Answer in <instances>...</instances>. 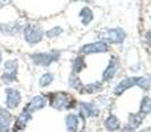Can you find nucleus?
<instances>
[{
    "instance_id": "obj_1",
    "label": "nucleus",
    "mask_w": 151,
    "mask_h": 132,
    "mask_svg": "<svg viewBox=\"0 0 151 132\" xmlns=\"http://www.w3.org/2000/svg\"><path fill=\"white\" fill-rule=\"evenodd\" d=\"M49 103L57 111H64V110L73 108L76 101L70 94L64 93V91H56V93L49 94Z\"/></svg>"
},
{
    "instance_id": "obj_2",
    "label": "nucleus",
    "mask_w": 151,
    "mask_h": 132,
    "mask_svg": "<svg viewBox=\"0 0 151 132\" xmlns=\"http://www.w3.org/2000/svg\"><path fill=\"white\" fill-rule=\"evenodd\" d=\"M61 53L57 50H52V52H42V53H33L31 54V60L33 61L35 65L48 67L53 62H57L60 60Z\"/></svg>"
},
{
    "instance_id": "obj_3",
    "label": "nucleus",
    "mask_w": 151,
    "mask_h": 132,
    "mask_svg": "<svg viewBox=\"0 0 151 132\" xmlns=\"http://www.w3.org/2000/svg\"><path fill=\"white\" fill-rule=\"evenodd\" d=\"M99 39L106 44H122L126 39V32L122 28H107L99 33Z\"/></svg>"
},
{
    "instance_id": "obj_4",
    "label": "nucleus",
    "mask_w": 151,
    "mask_h": 132,
    "mask_svg": "<svg viewBox=\"0 0 151 132\" xmlns=\"http://www.w3.org/2000/svg\"><path fill=\"white\" fill-rule=\"evenodd\" d=\"M23 33L25 41L32 45L39 44L42 40V36H44V31L39 24H27L23 29Z\"/></svg>"
},
{
    "instance_id": "obj_5",
    "label": "nucleus",
    "mask_w": 151,
    "mask_h": 132,
    "mask_svg": "<svg viewBox=\"0 0 151 132\" xmlns=\"http://www.w3.org/2000/svg\"><path fill=\"white\" fill-rule=\"evenodd\" d=\"M80 52L82 54H94V53H106L109 52V44H106L105 41H96L91 44L83 45L80 49Z\"/></svg>"
},
{
    "instance_id": "obj_6",
    "label": "nucleus",
    "mask_w": 151,
    "mask_h": 132,
    "mask_svg": "<svg viewBox=\"0 0 151 132\" xmlns=\"http://www.w3.org/2000/svg\"><path fill=\"white\" fill-rule=\"evenodd\" d=\"M21 102V94L16 88H5V104L9 110L19 107Z\"/></svg>"
},
{
    "instance_id": "obj_7",
    "label": "nucleus",
    "mask_w": 151,
    "mask_h": 132,
    "mask_svg": "<svg viewBox=\"0 0 151 132\" xmlns=\"http://www.w3.org/2000/svg\"><path fill=\"white\" fill-rule=\"evenodd\" d=\"M80 115L86 118H96L99 114V108L93 102H80Z\"/></svg>"
},
{
    "instance_id": "obj_8",
    "label": "nucleus",
    "mask_w": 151,
    "mask_h": 132,
    "mask_svg": "<svg viewBox=\"0 0 151 132\" xmlns=\"http://www.w3.org/2000/svg\"><path fill=\"white\" fill-rule=\"evenodd\" d=\"M118 67H119V62H118V60L115 57H111L110 58V61H109V64H107L106 69H105L104 73H102V81H105V82L111 81L113 78L115 77V74H117Z\"/></svg>"
},
{
    "instance_id": "obj_9",
    "label": "nucleus",
    "mask_w": 151,
    "mask_h": 132,
    "mask_svg": "<svg viewBox=\"0 0 151 132\" xmlns=\"http://www.w3.org/2000/svg\"><path fill=\"white\" fill-rule=\"evenodd\" d=\"M47 103H48V101L44 95H36L28 102V104H27L24 108H27L32 114V112H36V111L42 110L45 106H47Z\"/></svg>"
},
{
    "instance_id": "obj_10",
    "label": "nucleus",
    "mask_w": 151,
    "mask_h": 132,
    "mask_svg": "<svg viewBox=\"0 0 151 132\" xmlns=\"http://www.w3.org/2000/svg\"><path fill=\"white\" fill-rule=\"evenodd\" d=\"M137 81H138V77H129V78L122 79L114 87V94L115 95H121V94H123L126 90H129V88L137 86Z\"/></svg>"
},
{
    "instance_id": "obj_11",
    "label": "nucleus",
    "mask_w": 151,
    "mask_h": 132,
    "mask_svg": "<svg viewBox=\"0 0 151 132\" xmlns=\"http://www.w3.org/2000/svg\"><path fill=\"white\" fill-rule=\"evenodd\" d=\"M12 124V115L8 110L0 108V132H9Z\"/></svg>"
},
{
    "instance_id": "obj_12",
    "label": "nucleus",
    "mask_w": 151,
    "mask_h": 132,
    "mask_svg": "<svg viewBox=\"0 0 151 132\" xmlns=\"http://www.w3.org/2000/svg\"><path fill=\"white\" fill-rule=\"evenodd\" d=\"M31 118H32V114L28 111L27 108H24L23 111L20 112V115L17 116V119H16V122H15V131H21V130H24V128L27 127V124H28V122L31 120Z\"/></svg>"
},
{
    "instance_id": "obj_13",
    "label": "nucleus",
    "mask_w": 151,
    "mask_h": 132,
    "mask_svg": "<svg viewBox=\"0 0 151 132\" xmlns=\"http://www.w3.org/2000/svg\"><path fill=\"white\" fill-rule=\"evenodd\" d=\"M21 31V26L17 21H12V23H5L0 24V32L5 36H15Z\"/></svg>"
},
{
    "instance_id": "obj_14",
    "label": "nucleus",
    "mask_w": 151,
    "mask_h": 132,
    "mask_svg": "<svg viewBox=\"0 0 151 132\" xmlns=\"http://www.w3.org/2000/svg\"><path fill=\"white\" fill-rule=\"evenodd\" d=\"M105 128L109 132H114L118 131L121 128V122L115 115H109V116L105 119Z\"/></svg>"
},
{
    "instance_id": "obj_15",
    "label": "nucleus",
    "mask_w": 151,
    "mask_h": 132,
    "mask_svg": "<svg viewBox=\"0 0 151 132\" xmlns=\"http://www.w3.org/2000/svg\"><path fill=\"white\" fill-rule=\"evenodd\" d=\"M78 116L74 114H69L65 118V126H66V132H78Z\"/></svg>"
},
{
    "instance_id": "obj_16",
    "label": "nucleus",
    "mask_w": 151,
    "mask_h": 132,
    "mask_svg": "<svg viewBox=\"0 0 151 132\" xmlns=\"http://www.w3.org/2000/svg\"><path fill=\"white\" fill-rule=\"evenodd\" d=\"M80 17L81 21H82L83 25H88L93 21V11L90 9L89 7H83L82 9L80 11Z\"/></svg>"
},
{
    "instance_id": "obj_17",
    "label": "nucleus",
    "mask_w": 151,
    "mask_h": 132,
    "mask_svg": "<svg viewBox=\"0 0 151 132\" xmlns=\"http://www.w3.org/2000/svg\"><path fill=\"white\" fill-rule=\"evenodd\" d=\"M143 118H145V115H142V114H130V116H129V127H131V128H138L139 126L142 124V122H143Z\"/></svg>"
},
{
    "instance_id": "obj_18",
    "label": "nucleus",
    "mask_w": 151,
    "mask_h": 132,
    "mask_svg": "<svg viewBox=\"0 0 151 132\" xmlns=\"http://www.w3.org/2000/svg\"><path fill=\"white\" fill-rule=\"evenodd\" d=\"M86 94H94V93H98V91L102 90V83L101 82H93V83H89V85H85L82 88Z\"/></svg>"
},
{
    "instance_id": "obj_19",
    "label": "nucleus",
    "mask_w": 151,
    "mask_h": 132,
    "mask_svg": "<svg viewBox=\"0 0 151 132\" xmlns=\"http://www.w3.org/2000/svg\"><path fill=\"white\" fill-rule=\"evenodd\" d=\"M83 67H85V60H83L82 57L74 58L73 64H72V73H73V74H78Z\"/></svg>"
},
{
    "instance_id": "obj_20",
    "label": "nucleus",
    "mask_w": 151,
    "mask_h": 132,
    "mask_svg": "<svg viewBox=\"0 0 151 132\" xmlns=\"http://www.w3.org/2000/svg\"><path fill=\"white\" fill-rule=\"evenodd\" d=\"M53 79H55V75H53L52 73H45V74H42L41 77H40L39 85L41 86V87H48L49 85H52Z\"/></svg>"
},
{
    "instance_id": "obj_21",
    "label": "nucleus",
    "mask_w": 151,
    "mask_h": 132,
    "mask_svg": "<svg viewBox=\"0 0 151 132\" xmlns=\"http://www.w3.org/2000/svg\"><path fill=\"white\" fill-rule=\"evenodd\" d=\"M151 112V98L149 96H145L141 102V108H139V114L146 115Z\"/></svg>"
},
{
    "instance_id": "obj_22",
    "label": "nucleus",
    "mask_w": 151,
    "mask_h": 132,
    "mask_svg": "<svg viewBox=\"0 0 151 132\" xmlns=\"http://www.w3.org/2000/svg\"><path fill=\"white\" fill-rule=\"evenodd\" d=\"M69 85H70V87H73V88H76V90H78V91H81L83 88L80 78H78L76 74H73V73H72V75L69 77Z\"/></svg>"
},
{
    "instance_id": "obj_23",
    "label": "nucleus",
    "mask_w": 151,
    "mask_h": 132,
    "mask_svg": "<svg viewBox=\"0 0 151 132\" xmlns=\"http://www.w3.org/2000/svg\"><path fill=\"white\" fill-rule=\"evenodd\" d=\"M16 77H17V73H15V71H4L1 74V81L4 83H12V82H15L16 81Z\"/></svg>"
},
{
    "instance_id": "obj_24",
    "label": "nucleus",
    "mask_w": 151,
    "mask_h": 132,
    "mask_svg": "<svg viewBox=\"0 0 151 132\" xmlns=\"http://www.w3.org/2000/svg\"><path fill=\"white\" fill-rule=\"evenodd\" d=\"M17 66H19V64H17V60H7L4 62V71H15V73H17Z\"/></svg>"
},
{
    "instance_id": "obj_25",
    "label": "nucleus",
    "mask_w": 151,
    "mask_h": 132,
    "mask_svg": "<svg viewBox=\"0 0 151 132\" xmlns=\"http://www.w3.org/2000/svg\"><path fill=\"white\" fill-rule=\"evenodd\" d=\"M150 85H151V82H150L149 78H146V77H138V81H137V86H138V87L143 88V90H149Z\"/></svg>"
},
{
    "instance_id": "obj_26",
    "label": "nucleus",
    "mask_w": 151,
    "mask_h": 132,
    "mask_svg": "<svg viewBox=\"0 0 151 132\" xmlns=\"http://www.w3.org/2000/svg\"><path fill=\"white\" fill-rule=\"evenodd\" d=\"M63 28L61 26H53L52 29H49V31L47 32V37H49V39H55V37H58L61 33H63Z\"/></svg>"
},
{
    "instance_id": "obj_27",
    "label": "nucleus",
    "mask_w": 151,
    "mask_h": 132,
    "mask_svg": "<svg viewBox=\"0 0 151 132\" xmlns=\"http://www.w3.org/2000/svg\"><path fill=\"white\" fill-rule=\"evenodd\" d=\"M145 37H146L147 44H149L150 46H151V29H150V31H147V32H146V36H145Z\"/></svg>"
},
{
    "instance_id": "obj_28",
    "label": "nucleus",
    "mask_w": 151,
    "mask_h": 132,
    "mask_svg": "<svg viewBox=\"0 0 151 132\" xmlns=\"http://www.w3.org/2000/svg\"><path fill=\"white\" fill-rule=\"evenodd\" d=\"M5 3H7V0H0V9H1V8L5 5Z\"/></svg>"
},
{
    "instance_id": "obj_29",
    "label": "nucleus",
    "mask_w": 151,
    "mask_h": 132,
    "mask_svg": "<svg viewBox=\"0 0 151 132\" xmlns=\"http://www.w3.org/2000/svg\"><path fill=\"white\" fill-rule=\"evenodd\" d=\"M1 61H3V54H1V50H0V64H1Z\"/></svg>"
},
{
    "instance_id": "obj_30",
    "label": "nucleus",
    "mask_w": 151,
    "mask_h": 132,
    "mask_svg": "<svg viewBox=\"0 0 151 132\" xmlns=\"http://www.w3.org/2000/svg\"><path fill=\"white\" fill-rule=\"evenodd\" d=\"M85 1H88V3H89V1H91V0H85Z\"/></svg>"
},
{
    "instance_id": "obj_31",
    "label": "nucleus",
    "mask_w": 151,
    "mask_h": 132,
    "mask_svg": "<svg viewBox=\"0 0 151 132\" xmlns=\"http://www.w3.org/2000/svg\"><path fill=\"white\" fill-rule=\"evenodd\" d=\"M150 20H151V16H150Z\"/></svg>"
}]
</instances>
